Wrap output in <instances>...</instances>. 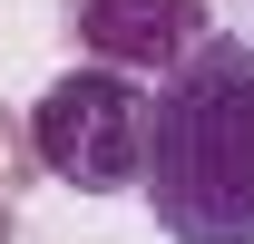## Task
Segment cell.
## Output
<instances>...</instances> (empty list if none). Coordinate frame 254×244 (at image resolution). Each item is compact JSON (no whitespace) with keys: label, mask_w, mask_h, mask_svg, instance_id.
<instances>
[{"label":"cell","mask_w":254,"mask_h":244,"mask_svg":"<svg viewBox=\"0 0 254 244\" xmlns=\"http://www.w3.org/2000/svg\"><path fill=\"white\" fill-rule=\"evenodd\" d=\"M0 244H20V205H10V185H0Z\"/></svg>","instance_id":"cell-5"},{"label":"cell","mask_w":254,"mask_h":244,"mask_svg":"<svg viewBox=\"0 0 254 244\" xmlns=\"http://www.w3.org/2000/svg\"><path fill=\"white\" fill-rule=\"evenodd\" d=\"M30 176H39V147H30V118H20V108H0V185L20 195Z\"/></svg>","instance_id":"cell-4"},{"label":"cell","mask_w":254,"mask_h":244,"mask_svg":"<svg viewBox=\"0 0 254 244\" xmlns=\"http://www.w3.org/2000/svg\"><path fill=\"white\" fill-rule=\"evenodd\" d=\"M68 10V39L88 49V59H108V68H176L205 39V0H59Z\"/></svg>","instance_id":"cell-3"},{"label":"cell","mask_w":254,"mask_h":244,"mask_svg":"<svg viewBox=\"0 0 254 244\" xmlns=\"http://www.w3.org/2000/svg\"><path fill=\"white\" fill-rule=\"evenodd\" d=\"M30 147H39V176L78 185V195H118L137 185L147 166V88H137V68H59L30 108Z\"/></svg>","instance_id":"cell-2"},{"label":"cell","mask_w":254,"mask_h":244,"mask_svg":"<svg viewBox=\"0 0 254 244\" xmlns=\"http://www.w3.org/2000/svg\"><path fill=\"white\" fill-rule=\"evenodd\" d=\"M137 195L166 244H254V49L195 39L147 98Z\"/></svg>","instance_id":"cell-1"}]
</instances>
